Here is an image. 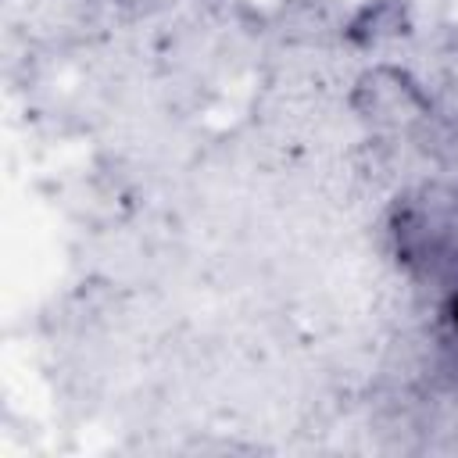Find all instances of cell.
I'll list each match as a JSON object with an SVG mask.
<instances>
[{"label": "cell", "mask_w": 458, "mask_h": 458, "mask_svg": "<svg viewBox=\"0 0 458 458\" xmlns=\"http://www.w3.org/2000/svg\"><path fill=\"white\" fill-rule=\"evenodd\" d=\"M451 322H454V329H458V301H454V308H451Z\"/></svg>", "instance_id": "obj_1"}]
</instances>
